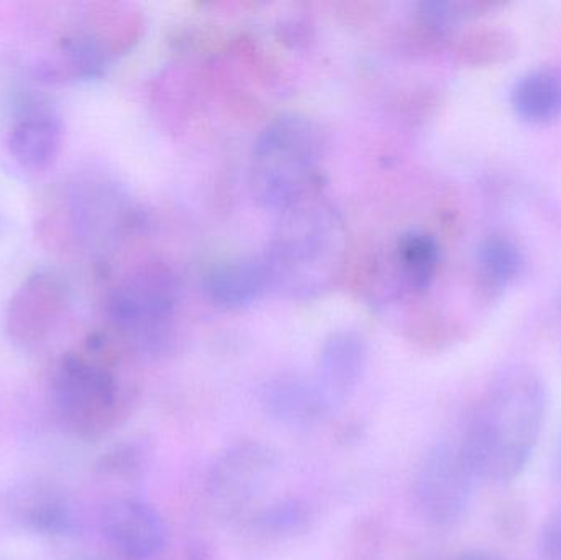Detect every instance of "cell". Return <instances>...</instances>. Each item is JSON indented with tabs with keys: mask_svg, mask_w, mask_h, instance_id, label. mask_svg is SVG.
Returning <instances> with one entry per match:
<instances>
[{
	"mask_svg": "<svg viewBox=\"0 0 561 560\" xmlns=\"http://www.w3.org/2000/svg\"><path fill=\"white\" fill-rule=\"evenodd\" d=\"M270 288H275V282L265 253L222 263L207 278L213 301L229 309L253 305Z\"/></svg>",
	"mask_w": 561,
	"mask_h": 560,
	"instance_id": "cell-15",
	"label": "cell"
},
{
	"mask_svg": "<svg viewBox=\"0 0 561 560\" xmlns=\"http://www.w3.org/2000/svg\"><path fill=\"white\" fill-rule=\"evenodd\" d=\"M478 482L460 437L440 441L419 464L412 495L425 522L448 526L463 516Z\"/></svg>",
	"mask_w": 561,
	"mask_h": 560,
	"instance_id": "cell-6",
	"label": "cell"
},
{
	"mask_svg": "<svg viewBox=\"0 0 561 560\" xmlns=\"http://www.w3.org/2000/svg\"><path fill=\"white\" fill-rule=\"evenodd\" d=\"M65 128L55 107L42 99L20 102L7 134L10 157L23 170L46 171L58 160Z\"/></svg>",
	"mask_w": 561,
	"mask_h": 560,
	"instance_id": "cell-9",
	"label": "cell"
},
{
	"mask_svg": "<svg viewBox=\"0 0 561 560\" xmlns=\"http://www.w3.org/2000/svg\"><path fill=\"white\" fill-rule=\"evenodd\" d=\"M514 112L527 124H550L561 115V71L540 68L527 72L511 94Z\"/></svg>",
	"mask_w": 561,
	"mask_h": 560,
	"instance_id": "cell-16",
	"label": "cell"
},
{
	"mask_svg": "<svg viewBox=\"0 0 561 560\" xmlns=\"http://www.w3.org/2000/svg\"><path fill=\"white\" fill-rule=\"evenodd\" d=\"M71 302L68 283L51 270H36L10 298L5 331L23 348L42 344L59 324Z\"/></svg>",
	"mask_w": 561,
	"mask_h": 560,
	"instance_id": "cell-7",
	"label": "cell"
},
{
	"mask_svg": "<svg viewBox=\"0 0 561 560\" xmlns=\"http://www.w3.org/2000/svg\"><path fill=\"white\" fill-rule=\"evenodd\" d=\"M51 404L59 424L79 439H99L115 426L122 413L121 385L94 342L59 361Z\"/></svg>",
	"mask_w": 561,
	"mask_h": 560,
	"instance_id": "cell-4",
	"label": "cell"
},
{
	"mask_svg": "<svg viewBox=\"0 0 561 560\" xmlns=\"http://www.w3.org/2000/svg\"><path fill=\"white\" fill-rule=\"evenodd\" d=\"M396 262L405 285L412 292H425L431 286L440 262L437 240L419 230L404 233L396 249Z\"/></svg>",
	"mask_w": 561,
	"mask_h": 560,
	"instance_id": "cell-18",
	"label": "cell"
},
{
	"mask_svg": "<svg viewBox=\"0 0 561 560\" xmlns=\"http://www.w3.org/2000/svg\"><path fill=\"white\" fill-rule=\"evenodd\" d=\"M7 513L23 532L45 538L69 535L75 526L72 503L48 480H23L7 495Z\"/></svg>",
	"mask_w": 561,
	"mask_h": 560,
	"instance_id": "cell-11",
	"label": "cell"
},
{
	"mask_svg": "<svg viewBox=\"0 0 561 560\" xmlns=\"http://www.w3.org/2000/svg\"><path fill=\"white\" fill-rule=\"evenodd\" d=\"M540 559L561 560V505L543 526L540 536Z\"/></svg>",
	"mask_w": 561,
	"mask_h": 560,
	"instance_id": "cell-23",
	"label": "cell"
},
{
	"mask_svg": "<svg viewBox=\"0 0 561 560\" xmlns=\"http://www.w3.org/2000/svg\"><path fill=\"white\" fill-rule=\"evenodd\" d=\"M174 309L176 283L163 266H147L127 276L107 301L112 324L140 348H154L164 342Z\"/></svg>",
	"mask_w": 561,
	"mask_h": 560,
	"instance_id": "cell-5",
	"label": "cell"
},
{
	"mask_svg": "<svg viewBox=\"0 0 561 560\" xmlns=\"http://www.w3.org/2000/svg\"><path fill=\"white\" fill-rule=\"evenodd\" d=\"M145 454L147 453L140 444H122L102 456L98 469L104 476L128 479V477L137 476L144 469Z\"/></svg>",
	"mask_w": 561,
	"mask_h": 560,
	"instance_id": "cell-22",
	"label": "cell"
},
{
	"mask_svg": "<svg viewBox=\"0 0 561 560\" xmlns=\"http://www.w3.org/2000/svg\"><path fill=\"white\" fill-rule=\"evenodd\" d=\"M496 7V2H484V0H454V2L432 0V2H422L419 10L425 25L437 32H448L457 23L477 19Z\"/></svg>",
	"mask_w": 561,
	"mask_h": 560,
	"instance_id": "cell-21",
	"label": "cell"
},
{
	"mask_svg": "<svg viewBox=\"0 0 561 560\" xmlns=\"http://www.w3.org/2000/svg\"><path fill=\"white\" fill-rule=\"evenodd\" d=\"M455 560H504V559H501L500 556H496V555H490V552L474 551V552H467V555L458 556V558Z\"/></svg>",
	"mask_w": 561,
	"mask_h": 560,
	"instance_id": "cell-24",
	"label": "cell"
},
{
	"mask_svg": "<svg viewBox=\"0 0 561 560\" xmlns=\"http://www.w3.org/2000/svg\"><path fill=\"white\" fill-rule=\"evenodd\" d=\"M276 456L260 443H242L217 457L207 477V493L216 508L237 513L245 508L272 479Z\"/></svg>",
	"mask_w": 561,
	"mask_h": 560,
	"instance_id": "cell-8",
	"label": "cell"
},
{
	"mask_svg": "<svg viewBox=\"0 0 561 560\" xmlns=\"http://www.w3.org/2000/svg\"><path fill=\"white\" fill-rule=\"evenodd\" d=\"M284 214L275 242L265 255L275 288L310 298L329 286L342 255V226L335 213L306 201Z\"/></svg>",
	"mask_w": 561,
	"mask_h": 560,
	"instance_id": "cell-2",
	"label": "cell"
},
{
	"mask_svg": "<svg viewBox=\"0 0 561 560\" xmlns=\"http://www.w3.org/2000/svg\"><path fill=\"white\" fill-rule=\"evenodd\" d=\"M310 518L312 515L306 503L283 500L262 510L255 518V526L260 533L272 538H289L306 532Z\"/></svg>",
	"mask_w": 561,
	"mask_h": 560,
	"instance_id": "cell-20",
	"label": "cell"
},
{
	"mask_svg": "<svg viewBox=\"0 0 561 560\" xmlns=\"http://www.w3.org/2000/svg\"><path fill=\"white\" fill-rule=\"evenodd\" d=\"M323 135L306 115L266 125L252 157L253 194L262 206L286 213L309 196L323 157Z\"/></svg>",
	"mask_w": 561,
	"mask_h": 560,
	"instance_id": "cell-3",
	"label": "cell"
},
{
	"mask_svg": "<svg viewBox=\"0 0 561 560\" xmlns=\"http://www.w3.org/2000/svg\"><path fill=\"white\" fill-rule=\"evenodd\" d=\"M517 52H519V42L516 35L500 26L473 30L458 45V56L461 61L473 68L504 65L516 58Z\"/></svg>",
	"mask_w": 561,
	"mask_h": 560,
	"instance_id": "cell-19",
	"label": "cell"
},
{
	"mask_svg": "<svg viewBox=\"0 0 561 560\" xmlns=\"http://www.w3.org/2000/svg\"><path fill=\"white\" fill-rule=\"evenodd\" d=\"M368 347L362 335L352 331L335 332L320 352L317 385L333 411L355 393L365 374Z\"/></svg>",
	"mask_w": 561,
	"mask_h": 560,
	"instance_id": "cell-12",
	"label": "cell"
},
{
	"mask_svg": "<svg viewBox=\"0 0 561 560\" xmlns=\"http://www.w3.org/2000/svg\"><path fill=\"white\" fill-rule=\"evenodd\" d=\"M102 535L128 560L158 558L167 546V525L160 513L137 499H114L101 515Z\"/></svg>",
	"mask_w": 561,
	"mask_h": 560,
	"instance_id": "cell-10",
	"label": "cell"
},
{
	"mask_svg": "<svg viewBox=\"0 0 561 560\" xmlns=\"http://www.w3.org/2000/svg\"><path fill=\"white\" fill-rule=\"evenodd\" d=\"M262 404L273 421L290 430L317 426L333 411L317 381L297 375L270 380L262 390Z\"/></svg>",
	"mask_w": 561,
	"mask_h": 560,
	"instance_id": "cell-13",
	"label": "cell"
},
{
	"mask_svg": "<svg viewBox=\"0 0 561 560\" xmlns=\"http://www.w3.org/2000/svg\"><path fill=\"white\" fill-rule=\"evenodd\" d=\"M546 411V384L534 368L513 365L496 375L460 434L480 482H511L526 469Z\"/></svg>",
	"mask_w": 561,
	"mask_h": 560,
	"instance_id": "cell-1",
	"label": "cell"
},
{
	"mask_svg": "<svg viewBox=\"0 0 561 560\" xmlns=\"http://www.w3.org/2000/svg\"><path fill=\"white\" fill-rule=\"evenodd\" d=\"M112 49L95 30L66 33L55 55L39 66L43 79L51 82L92 81L107 69Z\"/></svg>",
	"mask_w": 561,
	"mask_h": 560,
	"instance_id": "cell-14",
	"label": "cell"
},
{
	"mask_svg": "<svg viewBox=\"0 0 561 560\" xmlns=\"http://www.w3.org/2000/svg\"><path fill=\"white\" fill-rule=\"evenodd\" d=\"M523 255L519 247L503 236H491L478 249V283L483 295L496 299L519 275Z\"/></svg>",
	"mask_w": 561,
	"mask_h": 560,
	"instance_id": "cell-17",
	"label": "cell"
},
{
	"mask_svg": "<svg viewBox=\"0 0 561 560\" xmlns=\"http://www.w3.org/2000/svg\"><path fill=\"white\" fill-rule=\"evenodd\" d=\"M557 470H559L561 477V439L559 443V450H557Z\"/></svg>",
	"mask_w": 561,
	"mask_h": 560,
	"instance_id": "cell-25",
	"label": "cell"
}]
</instances>
